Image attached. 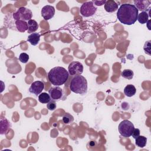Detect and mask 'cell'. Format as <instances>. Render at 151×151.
I'll use <instances>...</instances> for the list:
<instances>
[{
	"label": "cell",
	"mask_w": 151,
	"mask_h": 151,
	"mask_svg": "<svg viewBox=\"0 0 151 151\" xmlns=\"http://www.w3.org/2000/svg\"><path fill=\"white\" fill-rule=\"evenodd\" d=\"M137 20L142 24H146L149 20V15L146 11H143L138 14Z\"/></svg>",
	"instance_id": "cell-17"
},
{
	"label": "cell",
	"mask_w": 151,
	"mask_h": 151,
	"mask_svg": "<svg viewBox=\"0 0 151 151\" xmlns=\"http://www.w3.org/2000/svg\"><path fill=\"white\" fill-rule=\"evenodd\" d=\"M140 130L139 129H137V128H134L133 131V133L132 134V137L134 138V139H136L137 137H138L139 135H140Z\"/></svg>",
	"instance_id": "cell-25"
},
{
	"label": "cell",
	"mask_w": 151,
	"mask_h": 151,
	"mask_svg": "<svg viewBox=\"0 0 151 151\" xmlns=\"http://www.w3.org/2000/svg\"><path fill=\"white\" fill-rule=\"evenodd\" d=\"M133 72L132 70L129 69H125L122 73V76L126 79L131 80L133 77Z\"/></svg>",
	"instance_id": "cell-20"
},
{
	"label": "cell",
	"mask_w": 151,
	"mask_h": 151,
	"mask_svg": "<svg viewBox=\"0 0 151 151\" xmlns=\"http://www.w3.org/2000/svg\"><path fill=\"white\" fill-rule=\"evenodd\" d=\"M40 40V34L37 32H34L31 34L28 37V41L32 45H37Z\"/></svg>",
	"instance_id": "cell-14"
},
{
	"label": "cell",
	"mask_w": 151,
	"mask_h": 151,
	"mask_svg": "<svg viewBox=\"0 0 151 151\" xmlns=\"http://www.w3.org/2000/svg\"><path fill=\"white\" fill-rule=\"evenodd\" d=\"M44 88V83L41 81H35L31 83L29 88V91L38 96L41 93L42 91Z\"/></svg>",
	"instance_id": "cell-8"
},
{
	"label": "cell",
	"mask_w": 151,
	"mask_h": 151,
	"mask_svg": "<svg viewBox=\"0 0 151 151\" xmlns=\"http://www.w3.org/2000/svg\"><path fill=\"white\" fill-rule=\"evenodd\" d=\"M29 57L28 54H27L25 52H22V53L20 54V55L19 56V60L22 63H27L29 60Z\"/></svg>",
	"instance_id": "cell-22"
},
{
	"label": "cell",
	"mask_w": 151,
	"mask_h": 151,
	"mask_svg": "<svg viewBox=\"0 0 151 151\" xmlns=\"http://www.w3.org/2000/svg\"><path fill=\"white\" fill-rule=\"evenodd\" d=\"M150 41H147L145 42L144 45V51H145V53L150 55Z\"/></svg>",
	"instance_id": "cell-24"
},
{
	"label": "cell",
	"mask_w": 151,
	"mask_h": 151,
	"mask_svg": "<svg viewBox=\"0 0 151 151\" xmlns=\"http://www.w3.org/2000/svg\"><path fill=\"white\" fill-rule=\"evenodd\" d=\"M47 107L49 110H54L56 109V103L55 100H51L47 104Z\"/></svg>",
	"instance_id": "cell-23"
},
{
	"label": "cell",
	"mask_w": 151,
	"mask_h": 151,
	"mask_svg": "<svg viewBox=\"0 0 151 151\" xmlns=\"http://www.w3.org/2000/svg\"><path fill=\"white\" fill-rule=\"evenodd\" d=\"M63 122L64 124H70L74 121V117L68 113H65L63 116Z\"/></svg>",
	"instance_id": "cell-21"
},
{
	"label": "cell",
	"mask_w": 151,
	"mask_h": 151,
	"mask_svg": "<svg viewBox=\"0 0 151 151\" xmlns=\"http://www.w3.org/2000/svg\"><path fill=\"white\" fill-rule=\"evenodd\" d=\"M147 143V138L143 136H139L135 139V144L139 147H144Z\"/></svg>",
	"instance_id": "cell-18"
},
{
	"label": "cell",
	"mask_w": 151,
	"mask_h": 151,
	"mask_svg": "<svg viewBox=\"0 0 151 151\" xmlns=\"http://www.w3.org/2000/svg\"><path fill=\"white\" fill-rule=\"evenodd\" d=\"M96 11L97 8L95 6L93 1L84 2L80 8V13L85 17H89L93 15Z\"/></svg>",
	"instance_id": "cell-6"
},
{
	"label": "cell",
	"mask_w": 151,
	"mask_h": 151,
	"mask_svg": "<svg viewBox=\"0 0 151 151\" xmlns=\"http://www.w3.org/2000/svg\"><path fill=\"white\" fill-rule=\"evenodd\" d=\"M104 9L108 12H113L118 9V4L113 0L106 1L104 4Z\"/></svg>",
	"instance_id": "cell-13"
},
{
	"label": "cell",
	"mask_w": 151,
	"mask_h": 151,
	"mask_svg": "<svg viewBox=\"0 0 151 151\" xmlns=\"http://www.w3.org/2000/svg\"><path fill=\"white\" fill-rule=\"evenodd\" d=\"M28 33H34L38 28V24L36 21L30 19L28 21Z\"/></svg>",
	"instance_id": "cell-16"
},
{
	"label": "cell",
	"mask_w": 151,
	"mask_h": 151,
	"mask_svg": "<svg viewBox=\"0 0 151 151\" xmlns=\"http://www.w3.org/2000/svg\"><path fill=\"white\" fill-rule=\"evenodd\" d=\"M134 129L133 124L128 120H124L121 122L118 127L120 134L124 137H130Z\"/></svg>",
	"instance_id": "cell-5"
},
{
	"label": "cell",
	"mask_w": 151,
	"mask_h": 151,
	"mask_svg": "<svg viewBox=\"0 0 151 151\" xmlns=\"http://www.w3.org/2000/svg\"><path fill=\"white\" fill-rule=\"evenodd\" d=\"M133 2L135 5L134 6L138 9V11L140 10L142 12L146 11L151 4V2L147 0H137L134 1Z\"/></svg>",
	"instance_id": "cell-11"
},
{
	"label": "cell",
	"mask_w": 151,
	"mask_h": 151,
	"mask_svg": "<svg viewBox=\"0 0 151 151\" xmlns=\"http://www.w3.org/2000/svg\"><path fill=\"white\" fill-rule=\"evenodd\" d=\"M68 70L70 76L81 75L83 72V65L79 61H73L69 64Z\"/></svg>",
	"instance_id": "cell-7"
},
{
	"label": "cell",
	"mask_w": 151,
	"mask_h": 151,
	"mask_svg": "<svg viewBox=\"0 0 151 151\" xmlns=\"http://www.w3.org/2000/svg\"><path fill=\"white\" fill-rule=\"evenodd\" d=\"M136 92V87L132 84H129L125 87L124 88V93L127 97L133 96Z\"/></svg>",
	"instance_id": "cell-15"
},
{
	"label": "cell",
	"mask_w": 151,
	"mask_h": 151,
	"mask_svg": "<svg viewBox=\"0 0 151 151\" xmlns=\"http://www.w3.org/2000/svg\"><path fill=\"white\" fill-rule=\"evenodd\" d=\"M69 76L68 72L62 67H55L48 74L49 81L55 86H59L66 83Z\"/></svg>",
	"instance_id": "cell-2"
},
{
	"label": "cell",
	"mask_w": 151,
	"mask_h": 151,
	"mask_svg": "<svg viewBox=\"0 0 151 151\" xmlns=\"http://www.w3.org/2000/svg\"><path fill=\"white\" fill-rule=\"evenodd\" d=\"M49 94L53 100H58L63 96V90L58 86L52 87L49 90Z\"/></svg>",
	"instance_id": "cell-10"
},
{
	"label": "cell",
	"mask_w": 151,
	"mask_h": 151,
	"mask_svg": "<svg viewBox=\"0 0 151 151\" xmlns=\"http://www.w3.org/2000/svg\"><path fill=\"white\" fill-rule=\"evenodd\" d=\"M150 22V19L148 20V21H147V22H146V24H147V28H148V29H149V30H150V26H149Z\"/></svg>",
	"instance_id": "cell-27"
},
{
	"label": "cell",
	"mask_w": 151,
	"mask_h": 151,
	"mask_svg": "<svg viewBox=\"0 0 151 151\" xmlns=\"http://www.w3.org/2000/svg\"><path fill=\"white\" fill-rule=\"evenodd\" d=\"M55 14V9L51 5H45L41 9V16L45 20L51 19Z\"/></svg>",
	"instance_id": "cell-9"
},
{
	"label": "cell",
	"mask_w": 151,
	"mask_h": 151,
	"mask_svg": "<svg viewBox=\"0 0 151 151\" xmlns=\"http://www.w3.org/2000/svg\"><path fill=\"white\" fill-rule=\"evenodd\" d=\"M51 100L49 94L47 93H42L38 95V101L43 104L48 103Z\"/></svg>",
	"instance_id": "cell-19"
},
{
	"label": "cell",
	"mask_w": 151,
	"mask_h": 151,
	"mask_svg": "<svg viewBox=\"0 0 151 151\" xmlns=\"http://www.w3.org/2000/svg\"><path fill=\"white\" fill-rule=\"evenodd\" d=\"M106 1H93V4L97 6H101L103 5H104Z\"/></svg>",
	"instance_id": "cell-26"
},
{
	"label": "cell",
	"mask_w": 151,
	"mask_h": 151,
	"mask_svg": "<svg viewBox=\"0 0 151 151\" xmlns=\"http://www.w3.org/2000/svg\"><path fill=\"white\" fill-rule=\"evenodd\" d=\"M70 89L76 94H84L87 91V81L86 78L81 75L74 76L70 80Z\"/></svg>",
	"instance_id": "cell-3"
},
{
	"label": "cell",
	"mask_w": 151,
	"mask_h": 151,
	"mask_svg": "<svg viewBox=\"0 0 151 151\" xmlns=\"http://www.w3.org/2000/svg\"><path fill=\"white\" fill-rule=\"evenodd\" d=\"M138 12L139 11L134 5L123 4L118 9L117 17L121 23L130 25L137 21Z\"/></svg>",
	"instance_id": "cell-1"
},
{
	"label": "cell",
	"mask_w": 151,
	"mask_h": 151,
	"mask_svg": "<svg viewBox=\"0 0 151 151\" xmlns=\"http://www.w3.org/2000/svg\"><path fill=\"white\" fill-rule=\"evenodd\" d=\"M10 122L6 118H1L0 121V133L1 134H6L11 127Z\"/></svg>",
	"instance_id": "cell-12"
},
{
	"label": "cell",
	"mask_w": 151,
	"mask_h": 151,
	"mask_svg": "<svg viewBox=\"0 0 151 151\" xmlns=\"http://www.w3.org/2000/svg\"><path fill=\"white\" fill-rule=\"evenodd\" d=\"M11 18L14 21L17 20H23V21H29L31 19L32 17V11L25 7H20L18 10L13 13L9 14Z\"/></svg>",
	"instance_id": "cell-4"
}]
</instances>
